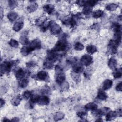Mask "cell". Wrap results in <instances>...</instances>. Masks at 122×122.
I'll use <instances>...</instances> for the list:
<instances>
[{
  "instance_id": "21",
  "label": "cell",
  "mask_w": 122,
  "mask_h": 122,
  "mask_svg": "<svg viewBox=\"0 0 122 122\" xmlns=\"http://www.w3.org/2000/svg\"><path fill=\"white\" fill-rule=\"evenodd\" d=\"M97 98L101 100H105L107 98V95L103 90H100L98 91Z\"/></svg>"
},
{
  "instance_id": "19",
  "label": "cell",
  "mask_w": 122,
  "mask_h": 122,
  "mask_svg": "<svg viewBox=\"0 0 122 122\" xmlns=\"http://www.w3.org/2000/svg\"><path fill=\"white\" fill-rule=\"evenodd\" d=\"M20 41L21 44L24 45L28 44L29 43V40L26 33H23V34H22L20 38Z\"/></svg>"
},
{
  "instance_id": "4",
  "label": "cell",
  "mask_w": 122,
  "mask_h": 122,
  "mask_svg": "<svg viewBox=\"0 0 122 122\" xmlns=\"http://www.w3.org/2000/svg\"><path fill=\"white\" fill-rule=\"evenodd\" d=\"M16 61H5L1 64L0 65V70L1 73H8L9 72L11 69L13 65L15 64V62Z\"/></svg>"
},
{
  "instance_id": "17",
  "label": "cell",
  "mask_w": 122,
  "mask_h": 122,
  "mask_svg": "<svg viewBox=\"0 0 122 122\" xmlns=\"http://www.w3.org/2000/svg\"><path fill=\"white\" fill-rule=\"evenodd\" d=\"M23 26V22L22 21H17L15 22L13 26V30L15 31H19Z\"/></svg>"
},
{
  "instance_id": "12",
  "label": "cell",
  "mask_w": 122,
  "mask_h": 122,
  "mask_svg": "<svg viewBox=\"0 0 122 122\" xmlns=\"http://www.w3.org/2000/svg\"><path fill=\"white\" fill-rule=\"evenodd\" d=\"M26 73L25 71L21 68H18L17 69L15 70V75L16 78L18 80H21L25 76Z\"/></svg>"
},
{
  "instance_id": "37",
  "label": "cell",
  "mask_w": 122,
  "mask_h": 122,
  "mask_svg": "<svg viewBox=\"0 0 122 122\" xmlns=\"http://www.w3.org/2000/svg\"><path fill=\"white\" fill-rule=\"evenodd\" d=\"M31 92L30 91H25L23 94H22V96H23V98L24 99H26V100H27L29 98H30L31 96Z\"/></svg>"
},
{
  "instance_id": "33",
  "label": "cell",
  "mask_w": 122,
  "mask_h": 122,
  "mask_svg": "<svg viewBox=\"0 0 122 122\" xmlns=\"http://www.w3.org/2000/svg\"><path fill=\"white\" fill-rule=\"evenodd\" d=\"M74 48L76 51H82L83 50L84 47V45L80 42H77L74 45Z\"/></svg>"
},
{
  "instance_id": "8",
  "label": "cell",
  "mask_w": 122,
  "mask_h": 122,
  "mask_svg": "<svg viewBox=\"0 0 122 122\" xmlns=\"http://www.w3.org/2000/svg\"><path fill=\"white\" fill-rule=\"evenodd\" d=\"M122 111L121 110H119L116 111H110L108 112L106 116V121H111L115 119L116 117L119 116H121Z\"/></svg>"
},
{
  "instance_id": "30",
  "label": "cell",
  "mask_w": 122,
  "mask_h": 122,
  "mask_svg": "<svg viewBox=\"0 0 122 122\" xmlns=\"http://www.w3.org/2000/svg\"><path fill=\"white\" fill-rule=\"evenodd\" d=\"M43 66L47 69H51L53 67V62L47 60L43 63Z\"/></svg>"
},
{
  "instance_id": "7",
  "label": "cell",
  "mask_w": 122,
  "mask_h": 122,
  "mask_svg": "<svg viewBox=\"0 0 122 122\" xmlns=\"http://www.w3.org/2000/svg\"><path fill=\"white\" fill-rule=\"evenodd\" d=\"M80 61L82 65L88 66L92 63L93 59L91 55L85 54L81 57Z\"/></svg>"
},
{
  "instance_id": "10",
  "label": "cell",
  "mask_w": 122,
  "mask_h": 122,
  "mask_svg": "<svg viewBox=\"0 0 122 122\" xmlns=\"http://www.w3.org/2000/svg\"><path fill=\"white\" fill-rule=\"evenodd\" d=\"M58 57L57 53L56 51H55L54 50H49L47 52V60L53 62L55 61Z\"/></svg>"
},
{
  "instance_id": "2",
  "label": "cell",
  "mask_w": 122,
  "mask_h": 122,
  "mask_svg": "<svg viewBox=\"0 0 122 122\" xmlns=\"http://www.w3.org/2000/svg\"><path fill=\"white\" fill-rule=\"evenodd\" d=\"M55 79L56 81L59 84L62 83L65 80V75L63 73L62 69L59 65L55 66Z\"/></svg>"
},
{
  "instance_id": "18",
  "label": "cell",
  "mask_w": 122,
  "mask_h": 122,
  "mask_svg": "<svg viewBox=\"0 0 122 122\" xmlns=\"http://www.w3.org/2000/svg\"><path fill=\"white\" fill-rule=\"evenodd\" d=\"M97 105L93 102H90L89 103H87L85 106V108L87 110H91L93 111H94L95 110H97Z\"/></svg>"
},
{
  "instance_id": "32",
  "label": "cell",
  "mask_w": 122,
  "mask_h": 122,
  "mask_svg": "<svg viewBox=\"0 0 122 122\" xmlns=\"http://www.w3.org/2000/svg\"><path fill=\"white\" fill-rule=\"evenodd\" d=\"M64 117V114L61 112H58L55 113L54 116V119L55 121H58L62 119Z\"/></svg>"
},
{
  "instance_id": "27",
  "label": "cell",
  "mask_w": 122,
  "mask_h": 122,
  "mask_svg": "<svg viewBox=\"0 0 122 122\" xmlns=\"http://www.w3.org/2000/svg\"><path fill=\"white\" fill-rule=\"evenodd\" d=\"M122 75V70L121 68L116 69L113 73V76L114 78L117 79L121 77Z\"/></svg>"
},
{
  "instance_id": "23",
  "label": "cell",
  "mask_w": 122,
  "mask_h": 122,
  "mask_svg": "<svg viewBox=\"0 0 122 122\" xmlns=\"http://www.w3.org/2000/svg\"><path fill=\"white\" fill-rule=\"evenodd\" d=\"M18 17V14L15 12H10L7 15L8 19L10 21H13L15 20Z\"/></svg>"
},
{
  "instance_id": "6",
  "label": "cell",
  "mask_w": 122,
  "mask_h": 122,
  "mask_svg": "<svg viewBox=\"0 0 122 122\" xmlns=\"http://www.w3.org/2000/svg\"><path fill=\"white\" fill-rule=\"evenodd\" d=\"M49 27L51 32L52 34H58L61 31V27L54 21L49 22Z\"/></svg>"
},
{
  "instance_id": "42",
  "label": "cell",
  "mask_w": 122,
  "mask_h": 122,
  "mask_svg": "<svg viewBox=\"0 0 122 122\" xmlns=\"http://www.w3.org/2000/svg\"><path fill=\"white\" fill-rule=\"evenodd\" d=\"M78 74V73H76L73 71V74L72 75V78L76 81L80 80V76Z\"/></svg>"
},
{
  "instance_id": "28",
  "label": "cell",
  "mask_w": 122,
  "mask_h": 122,
  "mask_svg": "<svg viewBox=\"0 0 122 122\" xmlns=\"http://www.w3.org/2000/svg\"><path fill=\"white\" fill-rule=\"evenodd\" d=\"M29 83V81L27 79H22L19 82V86L21 88H26Z\"/></svg>"
},
{
  "instance_id": "3",
  "label": "cell",
  "mask_w": 122,
  "mask_h": 122,
  "mask_svg": "<svg viewBox=\"0 0 122 122\" xmlns=\"http://www.w3.org/2000/svg\"><path fill=\"white\" fill-rule=\"evenodd\" d=\"M68 43L65 39H61L59 40L55 45L53 50L57 51H65L68 47Z\"/></svg>"
},
{
  "instance_id": "14",
  "label": "cell",
  "mask_w": 122,
  "mask_h": 122,
  "mask_svg": "<svg viewBox=\"0 0 122 122\" xmlns=\"http://www.w3.org/2000/svg\"><path fill=\"white\" fill-rule=\"evenodd\" d=\"M112 81L109 79L105 80L103 83L102 85V88L104 90H107L109 89L112 85Z\"/></svg>"
},
{
  "instance_id": "1",
  "label": "cell",
  "mask_w": 122,
  "mask_h": 122,
  "mask_svg": "<svg viewBox=\"0 0 122 122\" xmlns=\"http://www.w3.org/2000/svg\"><path fill=\"white\" fill-rule=\"evenodd\" d=\"M41 44L39 39H35L30 42L28 45L23 46L21 49V53L23 56H27L35 49L41 48Z\"/></svg>"
},
{
  "instance_id": "29",
  "label": "cell",
  "mask_w": 122,
  "mask_h": 122,
  "mask_svg": "<svg viewBox=\"0 0 122 122\" xmlns=\"http://www.w3.org/2000/svg\"><path fill=\"white\" fill-rule=\"evenodd\" d=\"M103 14V11L101 10H97L92 13V17L94 18H99Z\"/></svg>"
},
{
  "instance_id": "38",
  "label": "cell",
  "mask_w": 122,
  "mask_h": 122,
  "mask_svg": "<svg viewBox=\"0 0 122 122\" xmlns=\"http://www.w3.org/2000/svg\"><path fill=\"white\" fill-rule=\"evenodd\" d=\"M75 19L73 17L70 18L67 21V23L68 24H69L71 27H73L76 24V21L75 20Z\"/></svg>"
},
{
  "instance_id": "43",
  "label": "cell",
  "mask_w": 122,
  "mask_h": 122,
  "mask_svg": "<svg viewBox=\"0 0 122 122\" xmlns=\"http://www.w3.org/2000/svg\"><path fill=\"white\" fill-rule=\"evenodd\" d=\"M116 90L117 91H120V92L122 91V82H120L117 85V86H116Z\"/></svg>"
},
{
  "instance_id": "16",
  "label": "cell",
  "mask_w": 122,
  "mask_h": 122,
  "mask_svg": "<svg viewBox=\"0 0 122 122\" xmlns=\"http://www.w3.org/2000/svg\"><path fill=\"white\" fill-rule=\"evenodd\" d=\"M44 10L48 14L52 13L54 10V6L52 4H46L43 7Z\"/></svg>"
},
{
  "instance_id": "47",
  "label": "cell",
  "mask_w": 122,
  "mask_h": 122,
  "mask_svg": "<svg viewBox=\"0 0 122 122\" xmlns=\"http://www.w3.org/2000/svg\"><path fill=\"white\" fill-rule=\"evenodd\" d=\"M11 121H15V122H18L19 121V119L18 118H17V117H15V118H14L12 120H11Z\"/></svg>"
},
{
  "instance_id": "15",
  "label": "cell",
  "mask_w": 122,
  "mask_h": 122,
  "mask_svg": "<svg viewBox=\"0 0 122 122\" xmlns=\"http://www.w3.org/2000/svg\"><path fill=\"white\" fill-rule=\"evenodd\" d=\"M117 62L116 60L114 58H111L108 61V66L111 69H115L117 66Z\"/></svg>"
},
{
  "instance_id": "36",
  "label": "cell",
  "mask_w": 122,
  "mask_h": 122,
  "mask_svg": "<svg viewBox=\"0 0 122 122\" xmlns=\"http://www.w3.org/2000/svg\"><path fill=\"white\" fill-rule=\"evenodd\" d=\"M8 2L9 7L11 9L15 8L18 5V2L16 0H9Z\"/></svg>"
},
{
  "instance_id": "48",
  "label": "cell",
  "mask_w": 122,
  "mask_h": 122,
  "mask_svg": "<svg viewBox=\"0 0 122 122\" xmlns=\"http://www.w3.org/2000/svg\"><path fill=\"white\" fill-rule=\"evenodd\" d=\"M3 122H7V121H10V120H8V119H6V118H3Z\"/></svg>"
},
{
  "instance_id": "44",
  "label": "cell",
  "mask_w": 122,
  "mask_h": 122,
  "mask_svg": "<svg viewBox=\"0 0 122 122\" xmlns=\"http://www.w3.org/2000/svg\"><path fill=\"white\" fill-rule=\"evenodd\" d=\"M86 1H85V0H78L76 2L78 4H79L81 6H85L86 4Z\"/></svg>"
},
{
  "instance_id": "25",
  "label": "cell",
  "mask_w": 122,
  "mask_h": 122,
  "mask_svg": "<svg viewBox=\"0 0 122 122\" xmlns=\"http://www.w3.org/2000/svg\"><path fill=\"white\" fill-rule=\"evenodd\" d=\"M38 5L36 3H33L29 5L27 7V10L29 12H32L35 11L38 8Z\"/></svg>"
},
{
  "instance_id": "11",
  "label": "cell",
  "mask_w": 122,
  "mask_h": 122,
  "mask_svg": "<svg viewBox=\"0 0 122 122\" xmlns=\"http://www.w3.org/2000/svg\"><path fill=\"white\" fill-rule=\"evenodd\" d=\"M37 102L41 105H46L49 103L50 99L46 96H39Z\"/></svg>"
},
{
  "instance_id": "45",
  "label": "cell",
  "mask_w": 122,
  "mask_h": 122,
  "mask_svg": "<svg viewBox=\"0 0 122 122\" xmlns=\"http://www.w3.org/2000/svg\"><path fill=\"white\" fill-rule=\"evenodd\" d=\"M27 66H29V67H31V66H34V63L33 62H29L28 63H27L26 64Z\"/></svg>"
},
{
  "instance_id": "35",
  "label": "cell",
  "mask_w": 122,
  "mask_h": 122,
  "mask_svg": "<svg viewBox=\"0 0 122 122\" xmlns=\"http://www.w3.org/2000/svg\"><path fill=\"white\" fill-rule=\"evenodd\" d=\"M9 44L10 46L14 48H17L19 46V42L17 41L14 39H11L9 41Z\"/></svg>"
},
{
  "instance_id": "39",
  "label": "cell",
  "mask_w": 122,
  "mask_h": 122,
  "mask_svg": "<svg viewBox=\"0 0 122 122\" xmlns=\"http://www.w3.org/2000/svg\"><path fill=\"white\" fill-rule=\"evenodd\" d=\"M61 89L62 91H67L69 88V83H67V82H63L62 83H61Z\"/></svg>"
},
{
  "instance_id": "22",
  "label": "cell",
  "mask_w": 122,
  "mask_h": 122,
  "mask_svg": "<svg viewBox=\"0 0 122 122\" xmlns=\"http://www.w3.org/2000/svg\"><path fill=\"white\" fill-rule=\"evenodd\" d=\"M109 109L108 108H107V107H104L103 108H102V109H100L99 110H95L94 111L95 112V114L96 115H104L106 113V112H108V110H109Z\"/></svg>"
},
{
  "instance_id": "40",
  "label": "cell",
  "mask_w": 122,
  "mask_h": 122,
  "mask_svg": "<svg viewBox=\"0 0 122 122\" xmlns=\"http://www.w3.org/2000/svg\"><path fill=\"white\" fill-rule=\"evenodd\" d=\"M97 2H98V1H96V0H88V1H86L85 5H88L92 7L94 5H95Z\"/></svg>"
},
{
  "instance_id": "24",
  "label": "cell",
  "mask_w": 122,
  "mask_h": 122,
  "mask_svg": "<svg viewBox=\"0 0 122 122\" xmlns=\"http://www.w3.org/2000/svg\"><path fill=\"white\" fill-rule=\"evenodd\" d=\"M86 51L90 54H93L97 51V48L95 46L93 45H88L86 47Z\"/></svg>"
},
{
  "instance_id": "26",
  "label": "cell",
  "mask_w": 122,
  "mask_h": 122,
  "mask_svg": "<svg viewBox=\"0 0 122 122\" xmlns=\"http://www.w3.org/2000/svg\"><path fill=\"white\" fill-rule=\"evenodd\" d=\"M118 7V5L116 4V3H110L109 4H108L107 5H106V9L107 10L109 11H114Z\"/></svg>"
},
{
  "instance_id": "9",
  "label": "cell",
  "mask_w": 122,
  "mask_h": 122,
  "mask_svg": "<svg viewBox=\"0 0 122 122\" xmlns=\"http://www.w3.org/2000/svg\"><path fill=\"white\" fill-rule=\"evenodd\" d=\"M36 78L39 80L46 81L49 79V75L46 71H41L38 72L36 75Z\"/></svg>"
},
{
  "instance_id": "31",
  "label": "cell",
  "mask_w": 122,
  "mask_h": 122,
  "mask_svg": "<svg viewBox=\"0 0 122 122\" xmlns=\"http://www.w3.org/2000/svg\"><path fill=\"white\" fill-rule=\"evenodd\" d=\"M92 10V7L88 5H85L83 9V13L84 14L87 15H89Z\"/></svg>"
},
{
  "instance_id": "5",
  "label": "cell",
  "mask_w": 122,
  "mask_h": 122,
  "mask_svg": "<svg viewBox=\"0 0 122 122\" xmlns=\"http://www.w3.org/2000/svg\"><path fill=\"white\" fill-rule=\"evenodd\" d=\"M119 43V42L114 40H111L108 45V52L111 54L116 53Z\"/></svg>"
},
{
  "instance_id": "41",
  "label": "cell",
  "mask_w": 122,
  "mask_h": 122,
  "mask_svg": "<svg viewBox=\"0 0 122 122\" xmlns=\"http://www.w3.org/2000/svg\"><path fill=\"white\" fill-rule=\"evenodd\" d=\"M77 114L79 117L81 118V119H82V118L87 114V112L85 111H81L78 112L77 113Z\"/></svg>"
},
{
  "instance_id": "49",
  "label": "cell",
  "mask_w": 122,
  "mask_h": 122,
  "mask_svg": "<svg viewBox=\"0 0 122 122\" xmlns=\"http://www.w3.org/2000/svg\"><path fill=\"white\" fill-rule=\"evenodd\" d=\"M96 121H101V122H102V120H101V119H98V120H97Z\"/></svg>"
},
{
  "instance_id": "13",
  "label": "cell",
  "mask_w": 122,
  "mask_h": 122,
  "mask_svg": "<svg viewBox=\"0 0 122 122\" xmlns=\"http://www.w3.org/2000/svg\"><path fill=\"white\" fill-rule=\"evenodd\" d=\"M73 71L74 72H75L76 73H79L83 71V67L82 66V65L81 64H75L73 65Z\"/></svg>"
},
{
  "instance_id": "46",
  "label": "cell",
  "mask_w": 122,
  "mask_h": 122,
  "mask_svg": "<svg viewBox=\"0 0 122 122\" xmlns=\"http://www.w3.org/2000/svg\"><path fill=\"white\" fill-rule=\"evenodd\" d=\"M5 103V101L4 100H3L2 98L0 99V107H2V106Z\"/></svg>"
},
{
  "instance_id": "34",
  "label": "cell",
  "mask_w": 122,
  "mask_h": 122,
  "mask_svg": "<svg viewBox=\"0 0 122 122\" xmlns=\"http://www.w3.org/2000/svg\"><path fill=\"white\" fill-rule=\"evenodd\" d=\"M77 58L74 57H70L67 59L66 61L68 64L74 65L76 63V62H77Z\"/></svg>"
},
{
  "instance_id": "20",
  "label": "cell",
  "mask_w": 122,
  "mask_h": 122,
  "mask_svg": "<svg viewBox=\"0 0 122 122\" xmlns=\"http://www.w3.org/2000/svg\"><path fill=\"white\" fill-rule=\"evenodd\" d=\"M21 100V97L20 95H18L14 97L11 100V103L14 106H18Z\"/></svg>"
}]
</instances>
